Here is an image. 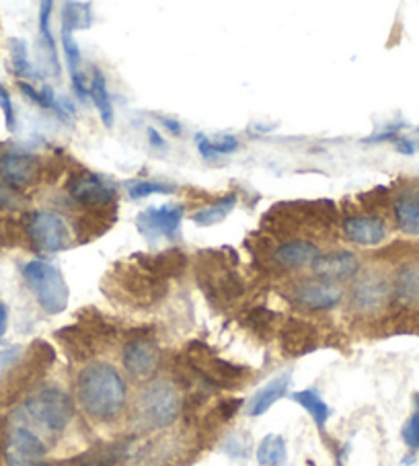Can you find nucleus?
Here are the masks:
<instances>
[{"mask_svg":"<svg viewBox=\"0 0 419 466\" xmlns=\"http://www.w3.org/2000/svg\"><path fill=\"white\" fill-rule=\"evenodd\" d=\"M77 399L83 411L95 421H114L122 415L128 389L118 370L107 361H93L80 370Z\"/></svg>","mask_w":419,"mask_h":466,"instance_id":"1","label":"nucleus"},{"mask_svg":"<svg viewBox=\"0 0 419 466\" xmlns=\"http://www.w3.org/2000/svg\"><path fill=\"white\" fill-rule=\"evenodd\" d=\"M72 415H75V405L66 392L58 387H44L27 397L19 409H15L13 421L56 436L68 428Z\"/></svg>","mask_w":419,"mask_h":466,"instance_id":"2","label":"nucleus"},{"mask_svg":"<svg viewBox=\"0 0 419 466\" xmlns=\"http://www.w3.org/2000/svg\"><path fill=\"white\" fill-rule=\"evenodd\" d=\"M103 284L111 286V290H105L109 296L134 304L138 309H147L163 300L169 288L165 279H158L147 269H142L134 259L132 263L114 265V269H109L105 276Z\"/></svg>","mask_w":419,"mask_h":466,"instance_id":"3","label":"nucleus"},{"mask_svg":"<svg viewBox=\"0 0 419 466\" xmlns=\"http://www.w3.org/2000/svg\"><path fill=\"white\" fill-rule=\"evenodd\" d=\"M237 261L227 253L206 251L199 255L196 265V278L208 300L216 304H229L239 300L245 292V282L237 271Z\"/></svg>","mask_w":419,"mask_h":466,"instance_id":"4","label":"nucleus"},{"mask_svg":"<svg viewBox=\"0 0 419 466\" xmlns=\"http://www.w3.org/2000/svg\"><path fill=\"white\" fill-rule=\"evenodd\" d=\"M181 413V395L175 384L157 380L140 390L134 405V421L140 430H163L177 421Z\"/></svg>","mask_w":419,"mask_h":466,"instance_id":"5","label":"nucleus"},{"mask_svg":"<svg viewBox=\"0 0 419 466\" xmlns=\"http://www.w3.org/2000/svg\"><path fill=\"white\" fill-rule=\"evenodd\" d=\"M21 273L29 290L34 292L37 304L47 315H60V312L66 310L70 299L68 284L54 263L42 259L27 261L23 265Z\"/></svg>","mask_w":419,"mask_h":466,"instance_id":"6","label":"nucleus"},{"mask_svg":"<svg viewBox=\"0 0 419 466\" xmlns=\"http://www.w3.org/2000/svg\"><path fill=\"white\" fill-rule=\"evenodd\" d=\"M185 358H188V364L193 372L210 387L235 389L249 379V370L245 366H237L232 361L222 360L219 353L201 341L189 343Z\"/></svg>","mask_w":419,"mask_h":466,"instance_id":"7","label":"nucleus"},{"mask_svg":"<svg viewBox=\"0 0 419 466\" xmlns=\"http://www.w3.org/2000/svg\"><path fill=\"white\" fill-rule=\"evenodd\" d=\"M58 337L77 360H88L99 351L109 337H114V327L99 312H91V317L83 319L80 323L62 329V331H58Z\"/></svg>","mask_w":419,"mask_h":466,"instance_id":"8","label":"nucleus"},{"mask_svg":"<svg viewBox=\"0 0 419 466\" xmlns=\"http://www.w3.org/2000/svg\"><path fill=\"white\" fill-rule=\"evenodd\" d=\"M47 452L42 436L26 423L13 421L5 433L3 454L9 466H37L44 462Z\"/></svg>","mask_w":419,"mask_h":466,"instance_id":"9","label":"nucleus"},{"mask_svg":"<svg viewBox=\"0 0 419 466\" xmlns=\"http://www.w3.org/2000/svg\"><path fill=\"white\" fill-rule=\"evenodd\" d=\"M26 228L31 243L44 253H60L70 245L68 224L56 212H31L26 218Z\"/></svg>","mask_w":419,"mask_h":466,"instance_id":"10","label":"nucleus"},{"mask_svg":"<svg viewBox=\"0 0 419 466\" xmlns=\"http://www.w3.org/2000/svg\"><path fill=\"white\" fill-rule=\"evenodd\" d=\"M183 220V206H150L142 210L136 218V228L140 235L157 243V240H177L179 238Z\"/></svg>","mask_w":419,"mask_h":466,"instance_id":"11","label":"nucleus"},{"mask_svg":"<svg viewBox=\"0 0 419 466\" xmlns=\"http://www.w3.org/2000/svg\"><path fill=\"white\" fill-rule=\"evenodd\" d=\"M66 189L70 198L78 206L87 208V210H99V208L116 206V187L97 173L72 175Z\"/></svg>","mask_w":419,"mask_h":466,"instance_id":"12","label":"nucleus"},{"mask_svg":"<svg viewBox=\"0 0 419 466\" xmlns=\"http://www.w3.org/2000/svg\"><path fill=\"white\" fill-rule=\"evenodd\" d=\"M122 361L126 372L130 374L134 380H148L150 376H155L160 366V350L155 339L148 335L132 337V339L126 343Z\"/></svg>","mask_w":419,"mask_h":466,"instance_id":"13","label":"nucleus"},{"mask_svg":"<svg viewBox=\"0 0 419 466\" xmlns=\"http://www.w3.org/2000/svg\"><path fill=\"white\" fill-rule=\"evenodd\" d=\"M393 284L381 273L368 271L358 278V282L352 288V307L358 312H373L383 310L391 302Z\"/></svg>","mask_w":419,"mask_h":466,"instance_id":"14","label":"nucleus"},{"mask_svg":"<svg viewBox=\"0 0 419 466\" xmlns=\"http://www.w3.org/2000/svg\"><path fill=\"white\" fill-rule=\"evenodd\" d=\"M342 299L343 294L340 288L321 278L304 279L290 290V300L309 310H332L342 302Z\"/></svg>","mask_w":419,"mask_h":466,"instance_id":"15","label":"nucleus"},{"mask_svg":"<svg viewBox=\"0 0 419 466\" xmlns=\"http://www.w3.org/2000/svg\"><path fill=\"white\" fill-rule=\"evenodd\" d=\"M280 348L288 358H301L319 348L321 335L319 329L309 320L288 319L278 331Z\"/></svg>","mask_w":419,"mask_h":466,"instance_id":"16","label":"nucleus"},{"mask_svg":"<svg viewBox=\"0 0 419 466\" xmlns=\"http://www.w3.org/2000/svg\"><path fill=\"white\" fill-rule=\"evenodd\" d=\"M39 175L36 157L19 150H5L0 155V183L11 189H23L34 183Z\"/></svg>","mask_w":419,"mask_h":466,"instance_id":"17","label":"nucleus"},{"mask_svg":"<svg viewBox=\"0 0 419 466\" xmlns=\"http://www.w3.org/2000/svg\"><path fill=\"white\" fill-rule=\"evenodd\" d=\"M343 237L350 243H356L362 247H374L381 245L386 238V224L378 216L362 214V216H348L342 224Z\"/></svg>","mask_w":419,"mask_h":466,"instance_id":"18","label":"nucleus"},{"mask_svg":"<svg viewBox=\"0 0 419 466\" xmlns=\"http://www.w3.org/2000/svg\"><path fill=\"white\" fill-rule=\"evenodd\" d=\"M311 268L317 273V278L332 282V279H348L356 276L360 261L352 251H333L319 255Z\"/></svg>","mask_w":419,"mask_h":466,"instance_id":"19","label":"nucleus"},{"mask_svg":"<svg viewBox=\"0 0 419 466\" xmlns=\"http://www.w3.org/2000/svg\"><path fill=\"white\" fill-rule=\"evenodd\" d=\"M134 261L140 265L142 269H147L152 276L158 279L169 278H179L181 273L188 269V255L183 251H163L157 255H134Z\"/></svg>","mask_w":419,"mask_h":466,"instance_id":"20","label":"nucleus"},{"mask_svg":"<svg viewBox=\"0 0 419 466\" xmlns=\"http://www.w3.org/2000/svg\"><path fill=\"white\" fill-rule=\"evenodd\" d=\"M290 382H292V374H290V372L273 376V379L268 384H263V387L257 390L251 399H249V403L245 407L247 415L249 417H261L263 413H268L280 399H284L288 395Z\"/></svg>","mask_w":419,"mask_h":466,"instance_id":"21","label":"nucleus"},{"mask_svg":"<svg viewBox=\"0 0 419 466\" xmlns=\"http://www.w3.org/2000/svg\"><path fill=\"white\" fill-rule=\"evenodd\" d=\"M319 255V247L311 243V240H288V243L276 247V251L271 253V259L280 268L298 269L304 268V265H312Z\"/></svg>","mask_w":419,"mask_h":466,"instance_id":"22","label":"nucleus"},{"mask_svg":"<svg viewBox=\"0 0 419 466\" xmlns=\"http://www.w3.org/2000/svg\"><path fill=\"white\" fill-rule=\"evenodd\" d=\"M397 227L409 237H419V189H403L393 206Z\"/></svg>","mask_w":419,"mask_h":466,"instance_id":"23","label":"nucleus"},{"mask_svg":"<svg viewBox=\"0 0 419 466\" xmlns=\"http://www.w3.org/2000/svg\"><path fill=\"white\" fill-rule=\"evenodd\" d=\"M116 206L99 208V210H87L77 220V237L80 243H88L107 232L116 222Z\"/></svg>","mask_w":419,"mask_h":466,"instance_id":"24","label":"nucleus"},{"mask_svg":"<svg viewBox=\"0 0 419 466\" xmlns=\"http://www.w3.org/2000/svg\"><path fill=\"white\" fill-rule=\"evenodd\" d=\"M52 9L54 3L47 0V3H42L39 6V44H42V52L46 64L50 66L54 76H60V60H58V47H56L54 35H52Z\"/></svg>","mask_w":419,"mask_h":466,"instance_id":"25","label":"nucleus"},{"mask_svg":"<svg viewBox=\"0 0 419 466\" xmlns=\"http://www.w3.org/2000/svg\"><path fill=\"white\" fill-rule=\"evenodd\" d=\"M88 99L95 103V109L99 111V117L105 127L114 126V106H111V97H109V88H107V80H105L103 72L99 68L93 70V78L91 85H88Z\"/></svg>","mask_w":419,"mask_h":466,"instance_id":"26","label":"nucleus"},{"mask_svg":"<svg viewBox=\"0 0 419 466\" xmlns=\"http://www.w3.org/2000/svg\"><path fill=\"white\" fill-rule=\"evenodd\" d=\"M239 204L237 194H229L220 199H216L214 204H208L204 208H199L198 212L191 214V220L198 224V227H214V224H220L222 220H227V216L235 210Z\"/></svg>","mask_w":419,"mask_h":466,"instance_id":"27","label":"nucleus"},{"mask_svg":"<svg viewBox=\"0 0 419 466\" xmlns=\"http://www.w3.org/2000/svg\"><path fill=\"white\" fill-rule=\"evenodd\" d=\"M243 325L261 341L271 339L278 329V312H273L265 307H255L245 312Z\"/></svg>","mask_w":419,"mask_h":466,"instance_id":"28","label":"nucleus"},{"mask_svg":"<svg viewBox=\"0 0 419 466\" xmlns=\"http://www.w3.org/2000/svg\"><path fill=\"white\" fill-rule=\"evenodd\" d=\"M292 400L301 405L304 411L312 417L314 425H317L321 431L325 430L329 417H332V409H329V405L325 403L323 397H321L317 390L306 389V390L292 392Z\"/></svg>","mask_w":419,"mask_h":466,"instance_id":"29","label":"nucleus"},{"mask_svg":"<svg viewBox=\"0 0 419 466\" xmlns=\"http://www.w3.org/2000/svg\"><path fill=\"white\" fill-rule=\"evenodd\" d=\"M119 456H122V446L119 444L97 446L68 462H62V466H116Z\"/></svg>","mask_w":419,"mask_h":466,"instance_id":"30","label":"nucleus"},{"mask_svg":"<svg viewBox=\"0 0 419 466\" xmlns=\"http://www.w3.org/2000/svg\"><path fill=\"white\" fill-rule=\"evenodd\" d=\"M257 462L261 466H286L288 462V448L286 440L278 433H270L260 441L257 448Z\"/></svg>","mask_w":419,"mask_h":466,"instance_id":"31","label":"nucleus"},{"mask_svg":"<svg viewBox=\"0 0 419 466\" xmlns=\"http://www.w3.org/2000/svg\"><path fill=\"white\" fill-rule=\"evenodd\" d=\"M393 292L399 296L401 300L414 302L419 300V265L407 263L397 271L393 282Z\"/></svg>","mask_w":419,"mask_h":466,"instance_id":"32","label":"nucleus"},{"mask_svg":"<svg viewBox=\"0 0 419 466\" xmlns=\"http://www.w3.org/2000/svg\"><path fill=\"white\" fill-rule=\"evenodd\" d=\"M93 25V11L88 3H64L62 5V29L75 34V29H88Z\"/></svg>","mask_w":419,"mask_h":466,"instance_id":"33","label":"nucleus"},{"mask_svg":"<svg viewBox=\"0 0 419 466\" xmlns=\"http://www.w3.org/2000/svg\"><path fill=\"white\" fill-rule=\"evenodd\" d=\"M198 150L204 158H219L222 155L237 152L240 142L235 136H220V138H206L204 134H198Z\"/></svg>","mask_w":419,"mask_h":466,"instance_id":"34","label":"nucleus"},{"mask_svg":"<svg viewBox=\"0 0 419 466\" xmlns=\"http://www.w3.org/2000/svg\"><path fill=\"white\" fill-rule=\"evenodd\" d=\"M9 52H11V66L15 76L19 78H37L34 66L29 62V52H27V44L23 39H11L9 42Z\"/></svg>","mask_w":419,"mask_h":466,"instance_id":"35","label":"nucleus"},{"mask_svg":"<svg viewBox=\"0 0 419 466\" xmlns=\"http://www.w3.org/2000/svg\"><path fill=\"white\" fill-rule=\"evenodd\" d=\"M128 187V196L132 199H142L155 194H173L175 185L171 183H163V181H130L126 183Z\"/></svg>","mask_w":419,"mask_h":466,"instance_id":"36","label":"nucleus"},{"mask_svg":"<svg viewBox=\"0 0 419 466\" xmlns=\"http://www.w3.org/2000/svg\"><path fill=\"white\" fill-rule=\"evenodd\" d=\"M62 52H64V58H66V66L70 70V76L78 75V66H80V47L75 39V34L68 29H62Z\"/></svg>","mask_w":419,"mask_h":466,"instance_id":"37","label":"nucleus"},{"mask_svg":"<svg viewBox=\"0 0 419 466\" xmlns=\"http://www.w3.org/2000/svg\"><path fill=\"white\" fill-rule=\"evenodd\" d=\"M414 403H415V409H414V413H411V417L407 420V423L403 425L401 438L407 444V448L419 450V392L414 397Z\"/></svg>","mask_w":419,"mask_h":466,"instance_id":"38","label":"nucleus"},{"mask_svg":"<svg viewBox=\"0 0 419 466\" xmlns=\"http://www.w3.org/2000/svg\"><path fill=\"white\" fill-rule=\"evenodd\" d=\"M0 109H3V114H5L6 127H9L11 132L17 130V116H15V107H13L11 95H9V91H6L3 85H0Z\"/></svg>","mask_w":419,"mask_h":466,"instance_id":"39","label":"nucleus"},{"mask_svg":"<svg viewBox=\"0 0 419 466\" xmlns=\"http://www.w3.org/2000/svg\"><path fill=\"white\" fill-rule=\"evenodd\" d=\"M403 130V124H394V126H389L384 127L383 132H376L373 136H368V138H364V142L373 144V142H386V140H397L399 138V132Z\"/></svg>","mask_w":419,"mask_h":466,"instance_id":"40","label":"nucleus"},{"mask_svg":"<svg viewBox=\"0 0 419 466\" xmlns=\"http://www.w3.org/2000/svg\"><path fill=\"white\" fill-rule=\"evenodd\" d=\"M72 88H75V95L78 101H87L88 99V86H87V80L83 76V72H78V75L72 76Z\"/></svg>","mask_w":419,"mask_h":466,"instance_id":"41","label":"nucleus"},{"mask_svg":"<svg viewBox=\"0 0 419 466\" xmlns=\"http://www.w3.org/2000/svg\"><path fill=\"white\" fill-rule=\"evenodd\" d=\"M19 356H21V350L19 348L0 351V372H3V370H6L9 366H13L15 361L19 360Z\"/></svg>","mask_w":419,"mask_h":466,"instance_id":"42","label":"nucleus"},{"mask_svg":"<svg viewBox=\"0 0 419 466\" xmlns=\"http://www.w3.org/2000/svg\"><path fill=\"white\" fill-rule=\"evenodd\" d=\"M157 119L160 124H163L169 132H171L173 136H181V132H183V127H181V124L177 122V119H173V117H167V116H157Z\"/></svg>","mask_w":419,"mask_h":466,"instance_id":"43","label":"nucleus"},{"mask_svg":"<svg viewBox=\"0 0 419 466\" xmlns=\"http://www.w3.org/2000/svg\"><path fill=\"white\" fill-rule=\"evenodd\" d=\"M147 134H148V140H150L152 147H155V148H160V150H165V148H167V142L163 140V136H160V134L157 132V127L148 126V127H147Z\"/></svg>","mask_w":419,"mask_h":466,"instance_id":"44","label":"nucleus"},{"mask_svg":"<svg viewBox=\"0 0 419 466\" xmlns=\"http://www.w3.org/2000/svg\"><path fill=\"white\" fill-rule=\"evenodd\" d=\"M394 148H397L401 155L411 157L415 152V144L411 142V140H407V138H397V140H394Z\"/></svg>","mask_w":419,"mask_h":466,"instance_id":"45","label":"nucleus"},{"mask_svg":"<svg viewBox=\"0 0 419 466\" xmlns=\"http://www.w3.org/2000/svg\"><path fill=\"white\" fill-rule=\"evenodd\" d=\"M6 329H9V309H6V304L0 300V339H3Z\"/></svg>","mask_w":419,"mask_h":466,"instance_id":"46","label":"nucleus"},{"mask_svg":"<svg viewBox=\"0 0 419 466\" xmlns=\"http://www.w3.org/2000/svg\"><path fill=\"white\" fill-rule=\"evenodd\" d=\"M37 466H62V462H42V464H37Z\"/></svg>","mask_w":419,"mask_h":466,"instance_id":"47","label":"nucleus"},{"mask_svg":"<svg viewBox=\"0 0 419 466\" xmlns=\"http://www.w3.org/2000/svg\"><path fill=\"white\" fill-rule=\"evenodd\" d=\"M417 132H419V127H417Z\"/></svg>","mask_w":419,"mask_h":466,"instance_id":"48","label":"nucleus"}]
</instances>
